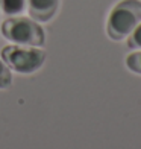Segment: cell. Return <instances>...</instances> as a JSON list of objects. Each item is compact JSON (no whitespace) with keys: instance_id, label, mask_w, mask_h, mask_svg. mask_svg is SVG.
I'll use <instances>...</instances> for the list:
<instances>
[{"instance_id":"1","label":"cell","mask_w":141,"mask_h":149,"mask_svg":"<svg viewBox=\"0 0 141 149\" xmlns=\"http://www.w3.org/2000/svg\"><path fill=\"white\" fill-rule=\"evenodd\" d=\"M141 23V2L140 0H122L112 8L106 23L108 37L120 41L129 37L132 31Z\"/></svg>"},{"instance_id":"2","label":"cell","mask_w":141,"mask_h":149,"mask_svg":"<svg viewBox=\"0 0 141 149\" xmlns=\"http://www.w3.org/2000/svg\"><path fill=\"white\" fill-rule=\"evenodd\" d=\"M2 33L12 44L41 47L46 43V32L33 18L9 17L2 24Z\"/></svg>"},{"instance_id":"3","label":"cell","mask_w":141,"mask_h":149,"mask_svg":"<svg viewBox=\"0 0 141 149\" xmlns=\"http://www.w3.org/2000/svg\"><path fill=\"white\" fill-rule=\"evenodd\" d=\"M2 59L14 72L30 74L44 64L46 52L33 46L11 44L2 49Z\"/></svg>"},{"instance_id":"4","label":"cell","mask_w":141,"mask_h":149,"mask_svg":"<svg viewBox=\"0 0 141 149\" xmlns=\"http://www.w3.org/2000/svg\"><path fill=\"white\" fill-rule=\"evenodd\" d=\"M59 8V0H28V12L35 22H50Z\"/></svg>"},{"instance_id":"5","label":"cell","mask_w":141,"mask_h":149,"mask_svg":"<svg viewBox=\"0 0 141 149\" xmlns=\"http://www.w3.org/2000/svg\"><path fill=\"white\" fill-rule=\"evenodd\" d=\"M0 8L3 14L14 17L28 8V0H0Z\"/></svg>"},{"instance_id":"6","label":"cell","mask_w":141,"mask_h":149,"mask_svg":"<svg viewBox=\"0 0 141 149\" xmlns=\"http://www.w3.org/2000/svg\"><path fill=\"white\" fill-rule=\"evenodd\" d=\"M12 84V74L9 67L6 65L3 59H0V90L3 88H9Z\"/></svg>"},{"instance_id":"7","label":"cell","mask_w":141,"mask_h":149,"mask_svg":"<svg viewBox=\"0 0 141 149\" xmlns=\"http://www.w3.org/2000/svg\"><path fill=\"white\" fill-rule=\"evenodd\" d=\"M126 65H127V69L132 70L133 73L141 74V50L132 52L131 55H127V58H126Z\"/></svg>"},{"instance_id":"8","label":"cell","mask_w":141,"mask_h":149,"mask_svg":"<svg viewBox=\"0 0 141 149\" xmlns=\"http://www.w3.org/2000/svg\"><path fill=\"white\" fill-rule=\"evenodd\" d=\"M127 46L131 49H141V23L127 37Z\"/></svg>"},{"instance_id":"9","label":"cell","mask_w":141,"mask_h":149,"mask_svg":"<svg viewBox=\"0 0 141 149\" xmlns=\"http://www.w3.org/2000/svg\"><path fill=\"white\" fill-rule=\"evenodd\" d=\"M0 14H2V8H0Z\"/></svg>"}]
</instances>
